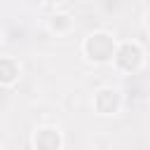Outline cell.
Here are the masks:
<instances>
[{
    "label": "cell",
    "instance_id": "obj_1",
    "mask_svg": "<svg viewBox=\"0 0 150 150\" xmlns=\"http://www.w3.org/2000/svg\"><path fill=\"white\" fill-rule=\"evenodd\" d=\"M108 40V35L105 33H96V35H91L87 42L89 45H96V56H91V59H96V61H108L110 56H112V49H103V42Z\"/></svg>",
    "mask_w": 150,
    "mask_h": 150
}]
</instances>
